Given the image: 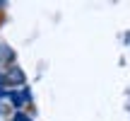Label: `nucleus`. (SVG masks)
Here are the masks:
<instances>
[{
	"label": "nucleus",
	"mask_w": 130,
	"mask_h": 121,
	"mask_svg": "<svg viewBox=\"0 0 130 121\" xmlns=\"http://www.w3.org/2000/svg\"><path fill=\"white\" fill-rule=\"evenodd\" d=\"M14 121H29V119L24 116V114H14Z\"/></svg>",
	"instance_id": "f257e3e1"
},
{
	"label": "nucleus",
	"mask_w": 130,
	"mask_h": 121,
	"mask_svg": "<svg viewBox=\"0 0 130 121\" xmlns=\"http://www.w3.org/2000/svg\"><path fill=\"white\" fill-rule=\"evenodd\" d=\"M3 5H5V0H0V7H3Z\"/></svg>",
	"instance_id": "f03ea898"
}]
</instances>
